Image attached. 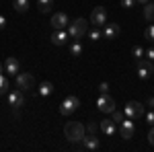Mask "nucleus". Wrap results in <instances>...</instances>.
Returning a JSON list of instances; mask_svg holds the SVG:
<instances>
[{"label":"nucleus","mask_w":154,"mask_h":152,"mask_svg":"<svg viewBox=\"0 0 154 152\" xmlns=\"http://www.w3.org/2000/svg\"><path fill=\"white\" fill-rule=\"evenodd\" d=\"M64 134L70 142H82L84 138V126L78 123V121H68L66 128H64Z\"/></svg>","instance_id":"obj_1"},{"label":"nucleus","mask_w":154,"mask_h":152,"mask_svg":"<svg viewBox=\"0 0 154 152\" xmlns=\"http://www.w3.org/2000/svg\"><path fill=\"white\" fill-rule=\"evenodd\" d=\"M86 29H88V23H86V19H76V21H72L68 25V33H70L72 39H80V37L86 33Z\"/></svg>","instance_id":"obj_2"},{"label":"nucleus","mask_w":154,"mask_h":152,"mask_svg":"<svg viewBox=\"0 0 154 152\" xmlns=\"http://www.w3.org/2000/svg\"><path fill=\"white\" fill-rule=\"evenodd\" d=\"M123 113H125V117L138 119V117L146 115V109H144L142 103H138V101H130V103L125 105V109H123Z\"/></svg>","instance_id":"obj_3"},{"label":"nucleus","mask_w":154,"mask_h":152,"mask_svg":"<svg viewBox=\"0 0 154 152\" xmlns=\"http://www.w3.org/2000/svg\"><path fill=\"white\" fill-rule=\"evenodd\" d=\"M97 109L101 111V113H113L115 111V101L109 97V95H101L99 97V101H97Z\"/></svg>","instance_id":"obj_4"},{"label":"nucleus","mask_w":154,"mask_h":152,"mask_svg":"<svg viewBox=\"0 0 154 152\" xmlns=\"http://www.w3.org/2000/svg\"><path fill=\"white\" fill-rule=\"evenodd\" d=\"M78 107H80L78 97H68V99H64L62 105H60V115H70L72 111H76Z\"/></svg>","instance_id":"obj_5"},{"label":"nucleus","mask_w":154,"mask_h":152,"mask_svg":"<svg viewBox=\"0 0 154 152\" xmlns=\"http://www.w3.org/2000/svg\"><path fill=\"white\" fill-rule=\"evenodd\" d=\"M91 23L95 25V27H103L107 23V11L105 6H95L93 12H91Z\"/></svg>","instance_id":"obj_6"},{"label":"nucleus","mask_w":154,"mask_h":152,"mask_svg":"<svg viewBox=\"0 0 154 152\" xmlns=\"http://www.w3.org/2000/svg\"><path fill=\"white\" fill-rule=\"evenodd\" d=\"M14 78H17V86H19V88H23V91L33 88V84H35V78H33L31 74H27V72H19Z\"/></svg>","instance_id":"obj_7"},{"label":"nucleus","mask_w":154,"mask_h":152,"mask_svg":"<svg viewBox=\"0 0 154 152\" xmlns=\"http://www.w3.org/2000/svg\"><path fill=\"white\" fill-rule=\"evenodd\" d=\"M154 72V64L148 60V62H142V60H138V78H142V80H146V78H150Z\"/></svg>","instance_id":"obj_8"},{"label":"nucleus","mask_w":154,"mask_h":152,"mask_svg":"<svg viewBox=\"0 0 154 152\" xmlns=\"http://www.w3.org/2000/svg\"><path fill=\"white\" fill-rule=\"evenodd\" d=\"M68 23H70V19H68V14H66V12H56V14L51 17V27H54V31L66 29Z\"/></svg>","instance_id":"obj_9"},{"label":"nucleus","mask_w":154,"mask_h":152,"mask_svg":"<svg viewBox=\"0 0 154 152\" xmlns=\"http://www.w3.org/2000/svg\"><path fill=\"white\" fill-rule=\"evenodd\" d=\"M119 126H121V138H123V140H130L131 136H134V129H136L134 119H131V117H125Z\"/></svg>","instance_id":"obj_10"},{"label":"nucleus","mask_w":154,"mask_h":152,"mask_svg":"<svg viewBox=\"0 0 154 152\" xmlns=\"http://www.w3.org/2000/svg\"><path fill=\"white\" fill-rule=\"evenodd\" d=\"M4 70H6V74H11V76H17V74L21 72V62H19L17 58H6Z\"/></svg>","instance_id":"obj_11"},{"label":"nucleus","mask_w":154,"mask_h":152,"mask_svg":"<svg viewBox=\"0 0 154 152\" xmlns=\"http://www.w3.org/2000/svg\"><path fill=\"white\" fill-rule=\"evenodd\" d=\"M8 105H12L14 109L23 107V105H25L23 93H21V91H11V93H8Z\"/></svg>","instance_id":"obj_12"},{"label":"nucleus","mask_w":154,"mask_h":152,"mask_svg":"<svg viewBox=\"0 0 154 152\" xmlns=\"http://www.w3.org/2000/svg\"><path fill=\"white\" fill-rule=\"evenodd\" d=\"M68 37H70V33L64 31V29L54 31V33H51V43H54V45H64V43L68 41Z\"/></svg>","instance_id":"obj_13"},{"label":"nucleus","mask_w":154,"mask_h":152,"mask_svg":"<svg viewBox=\"0 0 154 152\" xmlns=\"http://www.w3.org/2000/svg\"><path fill=\"white\" fill-rule=\"evenodd\" d=\"M82 144H84V148H86V150H99V146H101V140L97 138L95 134H91L88 138H86V136L82 138Z\"/></svg>","instance_id":"obj_14"},{"label":"nucleus","mask_w":154,"mask_h":152,"mask_svg":"<svg viewBox=\"0 0 154 152\" xmlns=\"http://www.w3.org/2000/svg\"><path fill=\"white\" fill-rule=\"evenodd\" d=\"M115 126H117V123H115L113 119H103L99 128L103 129V134H105V136H113V134H115V129H117Z\"/></svg>","instance_id":"obj_15"},{"label":"nucleus","mask_w":154,"mask_h":152,"mask_svg":"<svg viewBox=\"0 0 154 152\" xmlns=\"http://www.w3.org/2000/svg\"><path fill=\"white\" fill-rule=\"evenodd\" d=\"M117 35H119V25H115V23L105 25V31H103V37L105 39H115Z\"/></svg>","instance_id":"obj_16"},{"label":"nucleus","mask_w":154,"mask_h":152,"mask_svg":"<svg viewBox=\"0 0 154 152\" xmlns=\"http://www.w3.org/2000/svg\"><path fill=\"white\" fill-rule=\"evenodd\" d=\"M54 93V84H51V82H41V84H39V95H41V97H49V95Z\"/></svg>","instance_id":"obj_17"},{"label":"nucleus","mask_w":154,"mask_h":152,"mask_svg":"<svg viewBox=\"0 0 154 152\" xmlns=\"http://www.w3.org/2000/svg\"><path fill=\"white\" fill-rule=\"evenodd\" d=\"M12 6L17 12H27L29 11V0H12Z\"/></svg>","instance_id":"obj_18"},{"label":"nucleus","mask_w":154,"mask_h":152,"mask_svg":"<svg viewBox=\"0 0 154 152\" xmlns=\"http://www.w3.org/2000/svg\"><path fill=\"white\" fill-rule=\"evenodd\" d=\"M70 54L74 56V58H78V56L82 54V45H80V41H78V39H74V41H72V45H70Z\"/></svg>","instance_id":"obj_19"},{"label":"nucleus","mask_w":154,"mask_h":152,"mask_svg":"<svg viewBox=\"0 0 154 152\" xmlns=\"http://www.w3.org/2000/svg\"><path fill=\"white\" fill-rule=\"evenodd\" d=\"M144 17H146V21H154V4L152 2L144 4Z\"/></svg>","instance_id":"obj_20"},{"label":"nucleus","mask_w":154,"mask_h":152,"mask_svg":"<svg viewBox=\"0 0 154 152\" xmlns=\"http://www.w3.org/2000/svg\"><path fill=\"white\" fill-rule=\"evenodd\" d=\"M37 8H39V12H49L51 11V0H37Z\"/></svg>","instance_id":"obj_21"},{"label":"nucleus","mask_w":154,"mask_h":152,"mask_svg":"<svg viewBox=\"0 0 154 152\" xmlns=\"http://www.w3.org/2000/svg\"><path fill=\"white\" fill-rule=\"evenodd\" d=\"M6 91H8V80L4 74H0V95H6Z\"/></svg>","instance_id":"obj_22"},{"label":"nucleus","mask_w":154,"mask_h":152,"mask_svg":"<svg viewBox=\"0 0 154 152\" xmlns=\"http://www.w3.org/2000/svg\"><path fill=\"white\" fill-rule=\"evenodd\" d=\"M111 119H113L115 123H121V121L125 119V113H121V111H117V109H115V111L111 113Z\"/></svg>","instance_id":"obj_23"},{"label":"nucleus","mask_w":154,"mask_h":152,"mask_svg":"<svg viewBox=\"0 0 154 152\" xmlns=\"http://www.w3.org/2000/svg\"><path fill=\"white\" fill-rule=\"evenodd\" d=\"M144 37H146L148 41H154V25L146 27V31H144Z\"/></svg>","instance_id":"obj_24"},{"label":"nucleus","mask_w":154,"mask_h":152,"mask_svg":"<svg viewBox=\"0 0 154 152\" xmlns=\"http://www.w3.org/2000/svg\"><path fill=\"white\" fill-rule=\"evenodd\" d=\"M88 37H91V41H99V39L103 37V33H101L99 29H95V31H91V33H88Z\"/></svg>","instance_id":"obj_25"},{"label":"nucleus","mask_w":154,"mask_h":152,"mask_svg":"<svg viewBox=\"0 0 154 152\" xmlns=\"http://www.w3.org/2000/svg\"><path fill=\"white\" fill-rule=\"evenodd\" d=\"M134 56H136V60H142V56H144V49L140 45H136L134 47Z\"/></svg>","instance_id":"obj_26"},{"label":"nucleus","mask_w":154,"mask_h":152,"mask_svg":"<svg viewBox=\"0 0 154 152\" xmlns=\"http://www.w3.org/2000/svg\"><path fill=\"white\" fill-rule=\"evenodd\" d=\"M146 123L148 126H154V111H148L146 113Z\"/></svg>","instance_id":"obj_27"},{"label":"nucleus","mask_w":154,"mask_h":152,"mask_svg":"<svg viewBox=\"0 0 154 152\" xmlns=\"http://www.w3.org/2000/svg\"><path fill=\"white\" fill-rule=\"evenodd\" d=\"M134 4H136V0H121V6L123 8H134Z\"/></svg>","instance_id":"obj_28"},{"label":"nucleus","mask_w":154,"mask_h":152,"mask_svg":"<svg viewBox=\"0 0 154 152\" xmlns=\"http://www.w3.org/2000/svg\"><path fill=\"white\" fill-rule=\"evenodd\" d=\"M99 91H101V95H107V91H109V84H107V82H101V84H99Z\"/></svg>","instance_id":"obj_29"},{"label":"nucleus","mask_w":154,"mask_h":152,"mask_svg":"<svg viewBox=\"0 0 154 152\" xmlns=\"http://www.w3.org/2000/svg\"><path fill=\"white\" fill-rule=\"evenodd\" d=\"M148 142L154 146V126H150V132H148Z\"/></svg>","instance_id":"obj_30"},{"label":"nucleus","mask_w":154,"mask_h":152,"mask_svg":"<svg viewBox=\"0 0 154 152\" xmlns=\"http://www.w3.org/2000/svg\"><path fill=\"white\" fill-rule=\"evenodd\" d=\"M146 56H148V60H150V62H154V47H150V49L146 51Z\"/></svg>","instance_id":"obj_31"},{"label":"nucleus","mask_w":154,"mask_h":152,"mask_svg":"<svg viewBox=\"0 0 154 152\" xmlns=\"http://www.w3.org/2000/svg\"><path fill=\"white\" fill-rule=\"evenodd\" d=\"M4 27H6V19H4V17H2V14H0V31H2V29H4Z\"/></svg>","instance_id":"obj_32"},{"label":"nucleus","mask_w":154,"mask_h":152,"mask_svg":"<svg viewBox=\"0 0 154 152\" xmlns=\"http://www.w3.org/2000/svg\"><path fill=\"white\" fill-rule=\"evenodd\" d=\"M88 132L95 134V132H97V123H88Z\"/></svg>","instance_id":"obj_33"},{"label":"nucleus","mask_w":154,"mask_h":152,"mask_svg":"<svg viewBox=\"0 0 154 152\" xmlns=\"http://www.w3.org/2000/svg\"><path fill=\"white\" fill-rule=\"evenodd\" d=\"M148 105H150V107H154V97H150V99H148Z\"/></svg>","instance_id":"obj_34"},{"label":"nucleus","mask_w":154,"mask_h":152,"mask_svg":"<svg viewBox=\"0 0 154 152\" xmlns=\"http://www.w3.org/2000/svg\"><path fill=\"white\" fill-rule=\"evenodd\" d=\"M136 2H138V4H148L150 0H136Z\"/></svg>","instance_id":"obj_35"},{"label":"nucleus","mask_w":154,"mask_h":152,"mask_svg":"<svg viewBox=\"0 0 154 152\" xmlns=\"http://www.w3.org/2000/svg\"><path fill=\"white\" fill-rule=\"evenodd\" d=\"M0 74H4V64H0Z\"/></svg>","instance_id":"obj_36"}]
</instances>
